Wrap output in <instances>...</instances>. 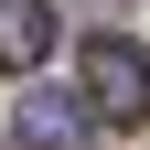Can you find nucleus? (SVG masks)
<instances>
[{
  "instance_id": "1",
  "label": "nucleus",
  "mask_w": 150,
  "mask_h": 150,
  "mask_svg": "<svg viewBox=\"0 0 150 150\" xmlns=\"http://www.w3.org/2000/svg\"><path fill=\"white\" fill-rule=\"evenodd\" d=\"M86 107H97L107 129H139L150 118V54L129 43V32H97V43H86Z\"/></svg>"
},
{
  "instance_id": "2",
  "label": "nucleus",
  "mask_w": 150,
  "mask_h": 150,
  "mask_svg": "<svg viewBox=\"0 0 150 150\" xmlns=\"http://www.w3.org/2000/svg\"><path fill=\"white\" fill-rule=\"evenodd\" d=\"M54 54V0H0V75H32Z\"/></svg>"
},
{
  "instance_id": "3",
  "label": "nucleus",
  "mask_w": 150,
  "mask_h": 150,
  "mask_svg": "<svg viewBox=\"0 0 150 150\" xmlns=\"http://www.w3.org/2000/svg\"><path fill=\"white\" fill-rule=\"evenodd\" d=\"M22 139L32 150H75V139H86V107H75V97H22Z\"/></svg>"
}]
</instances>
